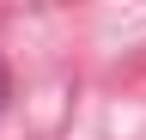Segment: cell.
Returning a JSON list of instances; mask_svg holds the SVG:
<instances>
[{
    "label": "cell",
    "mask_w": 146,
    "mask_h": 140,
    "mask_svg": "<svg viewBox=\"0 0 146 140\" xmlns=\"http://www.w3.org/2000/svg\"><path fill=\"white\" fill-rule=\"evenodd\" d=\"M12 104V67H6V55H0V110Z\"/></svg>",
    "instance_id": "obj_1"
}]
</instances>
